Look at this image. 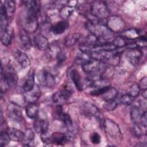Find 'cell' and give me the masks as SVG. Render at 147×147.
<instances>
[{
    "mask_svg": "<svg viewBox=\"0 0 147 147\" xmlns=\"http://www.w3.org/2000/svg\"><path fill=\"white\" fill-rule=\"evenodd\" d=\"M117 106V102L114 99L106 100L105 103L103 104V108L107 111H113L114 110Z\"/></svg>",
    "mask_w": 147,
    "mask_h": 147,
    "instance_id": "cell-38",
    "label": "cell"
},
{
    "mask_svg": "<svg viewBox=\"0 0 147 147\" xmlns=\"http://www.w3.org/2000/svg\"><path fill=\"white\" fill-rule=\"evenodd\" d=\"M38 26L37 16L27 13L24 20V30L28 33H34L37 30Z\"/></svg>",
    "mask_w": 147,
    "mask_h": 147,
    "instance_id": "cell-10",
    "label": "cell"
},
{
    "mask_svg": "<svg viewBox=\"0 0 147 147\" xmlns=\"http://www.w3.org/2000/svg\"><path fill=\"white\" fill-rule=\"evenodd\" d=\"M87 30L91 34L94 35L103 42H109L114 36V33L108 28L107 25L102 22V20L89 19L86 23Z\"/></svg>",
    "mask_w": 147,
    "mask_h": 147,
    "instance_id": "cell-1",
    "label": "cell"
},
{
    "mask_svg": "<svg viewBox=\"0 0 147 147\" xmlns=\"http://www.w3.org/2000/svg\"><path fill=\"white\" fill-rule=\"evenodd\" d=\"M41 95L40 90L37 85H34V87L30 91L25 92L24 99L28 103H34Z\"/></svg>",
    "mask_w": 147,
    "mask_h": 147,
    "instance_id": "cell-14",
    "label": "cell"
},
{
    "mask_svg": "<svg viewBox=\"0 0 147 147\" xmlns=\"http://www.w3.org/2000/svg\"><path fill=\"white\" fill-rule=\"evenodd\" d=\"M92 16L98 20H103L110 17V11L106 2L102 1H94L90 5Z\"/></svg>",
    "mask_w": 147,
    "mask_h": 147,
    "instance_id": "cell-3",
    "label": "cell"
},
{
    "mask_svg": "<svg viewBox=\"0 0 147 147\" xmlns=\"http://www.w3.org/2000/svg\"><path fill=\"white\" fill-rule=\"evenodd\" d=\"M74 11V8L68 6H64L61 7L59 14L60 17L63 19H66L69 17Z\"/></svg>",
    "mask_w": 147,
    "mask_h": 147,
    "instance_id": "cell-34",
    "label": "cell"
},
{
    "mask_svg": "<svg viewBox=\"0 0 147 147\" xmlns=\"http://www.w3.org/2000/svg\"><path fill=\"white\" fill-rule=\"evenodd\" d=\"M13 29L10 26L7 28L2 33H1V40L3 45L8 46L10 44L13 37Z\"/></svg>",
    "mask_w": 147,
    "mask_h": 147,
    "instance_id": "cell-20",
    "label": "cell"
},
{
    "mask_svg": "<svg viewBox=\"0 0 147 147\" xmlns=\"http://www.w3.org/2000/svg\"><path fill=\"white\" fill-rule=\"evenodd\" d=\"M71 94L72 91L69 88L64 87L63 89L56 92L53 94V102L57 105H61L63 103L68 100Z\"/></svg>",
    "mask_w": 147,
    "mask_h": 147,
    "instance_id": "cell-11",
    "label": "cell"
},
{
    "mask_svg": "<svg viewBox=\"0 0 147 147\" xmlns=\"http://www.w3.org/2000/svg\"><path fill=\"white\" fill-rule=\"evenodd\" d=\"M10 138L7 131H2L0 134V145L2 146H5L8 145L10 141Z\"/></svg>",
    "mask_w": 147,
    "mask_h": 147,
    "instance_id": "cell-36",
    "label": "cell"
},
{
    "mask_svg": "<svg viewBox=\"0 0 147 147\" xmlns=\"http://www.w3.org/2000/svg\"><path fill=\"white\" fill-rule=\"evenodd\" d=\"M90 140L94 144H99L100 142L101 138L98 133L94 132L90 135Z\"/></svg>",
    "mask_w": 147,
    "mask_h": 147,
    "instance_id": "cell-42",
    "label": "cell"
},
{
    "mask_svg": "<svg viewBox=\"0 0 147 147\" xmlns=\"http://www.w3.org/2000/svg\"><path fill=\"white\" fill-rule=\"evenodd\" d=\"M34 42L36 47L40 51H45L49 48L48 38L42 34H38L34 37Z\"/></svg>",
    "mask_w": 147,
    "mask_h": 147,
    "instance_id": "cell-18",
    "label": "cell"
},
{
    "mask_svg": "<svg viewBox=\"0 0 147 147\" xmlns=\"http://www.w3.org/2000/svg\"><path fill=\"white\" fill-rule=\"evenodd\" d=\"M141 91V88L138 85V84H132L129 88L128 94L131 96L133 98L137 97Z\"/></svg>",
    "mask_w": 147,
    "mask_h": 147,
    "instance_id": "cell-37",
    "label": "cell"
},
{
    "mask_svg": "<svg viewBox=\"0 0 147 147\" xmlns=\"http://www.w3.org/2000/svg\"><path fill=\"white\" fill-rule=\"evenodd\" d=\"M127 41V40H126L125 38L121 36L114 38V40H113L112 43L117 48H121L128 45L129 43Z\"/></svg>",
    "mask_w": 147,
    "mask_h": 147,
    "instance_id": "cell-33",
    "label": "cell"
},
{
    "mask_svg": "<svg viewBox=\"0 0 147 147\" xmlns=\"http://www.w3.org/2000/svg\"><path fill=\"white\" fill-rule=\"evenodd\" d=\"M70 75L75 86L80 91L84 90L87 86H91V82L87 78L83 80L79 72L75 69L71 71Z\"/></svg>",
    "mask_w": 147,
    "mask_h": 147,
    "instance_id": "cell-8",
    "label": "cell"
},
{
    "mask_svg": "<svg viewBox=\"0 0 147 147\" xmlns=\"http://www.w3.org/2000/svg\"><path fill=\"white\" fill-rule=\"evenodd\" d=\"M49 123L47 120L44 119H38V118L35 119L33 124V127L35 131L39 134H42L48 131Z\"/></svg>",
    "mask_w": 147,
    "mask_h": 147,
    "instance_id": "cell-19",
    "label": "cell"
},
{
    "mask_svg": "<svg viewBox=\"0 0 147 147\" xmlns=\"http://www.w3.org/2000/svg\"><path fill=\"white\" fill-rule=\"evenodd\" d=\"M133 98H133L129 94H125V95H122L120 98L119 101L122 104H123L124 105L129 106V105L132 104V103L133 102Z\"/></svg>",
    "mask_w": 147,
    "mask_h": 147,
    "instance_id": "cell-40",
    "label": "cell"
},
{
    "mask_svg": "<svg viewBox=\"0 0 147 147\" xmlns=\"http://www.w3.org/2000/svg\"><path fill=\"white\" fill-rule=\"evenodd\" d=\"M34 139V133L30 129H28L24 132V138L22 140V143L25 146H30L33 143Z\"/></svg>",
    "mask_w": 147,
    "mask_h": 147,
    "instance_id": "cell-27",
    "label": "cell"
},
{
    "mask_svg": "<svg viewBox=\"0 0 147 147\" xmlns=\"http://www.w3.org/2000/svg\"><path fill=\"white\" fill-rule=\"evenodd\" d=\"M20 42L22 47L25 49H30L32 47V41L30 38L25 34H22L20 37Z\"/></svg>",
    "mask_w": 147,
    "mask_h": 147,
    "instance_id": "cell-32",
    "label": "cell"
},
{
    "mask_svg": "<svg viewBox=\"0 0 147 147\" xmlns=\"http://www.w3.org/2000/svg\"><path fill=\"white\" fill-rule=\"evenodd\" d=\"M118 94V91L115 87H110L102 95L105 100L114 99Z\"/></svg>",
    "mask_w": 147,
    "mask_h": 147,
    "instance_id": "cell-31",
    "label": "cell"
},
{
    "mask_svg": "<svg viewBox=\"0 0 147 147\" xmlns=\"http://www.w3.org/2000/svg\"><path fill=\"white\" fill-rule=\"evenodd\" d=\"M142 56V52L139 48H128L125 52V56L127 61L133 65L138 64Z\"/></svg>",
    "mask_w": 147,
    "mask_h": 147,
    "instance_id": "cell-9",
    "label": "cell"
},
{
    "mask_svg": "<svg viewBox=\"0 0 147 147\" xmlns=\"http://www.w3.org/2000/svg\"><path fill=\"white\" fill-rule=\"evenodd\" d=\"M6 13L8 18H10L14 14L16 9V2L12 0L5 1L3 4Z\"/></svg>",
    "mask_w": 147,
    "mask_h": 147,
    "instance_id": "cell-28",
    "label": "cell"
},
{
    "mask_svg": "<svg viewBox=\"0 0 147 147\" xmlns=\"http://www.w3.org/2000/svg\"><path fill=\"white\" fill-rule=\"evenodd\" d=\"M141 90H144V89H146L147 87V80H146V77H144L143 78L140 82V84H138Z\"/></svg>",
    "mask_w": 147,
    "mask_h": 147,
    "instance_id": "cell-45",
    "label": "cell"
},
{
    "mask_svg": "<svg viewBox=\"0 0 147 147\" xmlns=\"http://www.w3.org/2000/svg\"><path fill=\"white\" fill-rule=\"evenodd\" d=\"M26 115L30 119H36L38 116V108L35 103H29L25 109Z\"/></svg>",
    "mask_w": 147,
    "mask_h": 147,
    "instance_id": "cell-25",
    "label": "cell"
},
{
    "mask_svg": "<svg viewBox=\"0 0 147 147\" xmlns=\"http://www.w3.org/2000/svg\"><path fill=\"white\" fill-rule=\"evenodd\" d=\"M82 111L88 117H94L103 125V116L99 109L94 105L90 102H85L82 106Z\"/></svg>",
    "mask_w": 147,
    "mask_h": 147,
    "instance_id": "cell-7",
    "label": "cell"
},
{
    "mask_svg": "<svg viewBox=\"0 0 147 147\" xmlns=\"http://www.w3.org/2000/svg\"><path fill=\"white\" fill-rule=\"evenodd\" d=\"M8 17L6 13L3 4H1L0 8V31L3 32L8 26Z\"/></svg>",
    "mask_w": 147,
    "mask_h": 147,
    "instance_id": "cell-26",
    "label": "cell"
},
{
    "mask_svg": "<svg viewBox=\"0 0 147 147\" xmlns=\"http://www.w3.org/2000/svg\"><path fill=\"white\" fill-rule=\"evenodd\" d=\"M69 24L66 20L57 22L50 26V31L55 34H60L64 33L68 28Z\"/></svg>",
    "mask_w": 147,
    "mask_h": 147,
    "instance_id": "cell-17",
    "label": "cell"
},
{
    "mask_svg": "<svg viewBox=\"0 0 147 147\" xmlns=\"http://www.w3.org/2000/svg\"><path fill=\"white\" fill-rule=\"evenodd\" d=\"M41 140L44 144H51V134H49L48 131L41 134Z\"/></svg>",
    "mask_w": 147,
    "mask_h": 147,
    "instance_id": "cell-43",
    "label": "cell"
},
{
    "mask_svg": "<svg viewBox=\"0 0 147 147\" xmlns=\"http://www.w3.org/2000/svg\"><path fill=\"white\" fill-rule=\"evenodd\" d=\"M34 86V74L32 69H30L23 83L22 89L25 92L31 90Z\"/></svg>",
    "mask_w": 147,
    "mask_h": 147,
    "instance_id": "cell-21",
    "label": "cell"
},
{
    "mask_svg": "<svg viewBox=\"0 0 147 147\" xmlns=\"http://www.w3.org/2000/svg\"><path fill=\"white\" fill-rule=\"evenodd\" d=\"M14 57L22 68H25L30 64V61L28 56L24 52L17 50L14 52Z\"/></svg>",
    "mask_w": 147,
    "mask_h": 147,
    "instance_id": "cell-16",
    "label": "cell"
},
{
    "mask_svg": "<svg viewBox=\"0 0 147 147\" xmlns=\"http://www.w3.org/2000/svg\"><path fill=\"white\" fill-rule=\"evenodd\" d=\"M140 124L141 126H142L146 128L147 122H146V111L143 113L141 117V119L140 121Z\"/></svg>",
    "mask_w": 147,
    "mask_h": 147,
    "instance_id": "cell-44",
    "label": "cell"
},
{
    "mask_svg": "<svg viewBox=\"0 0 147 147\" xmlns=\"http://www.w3.org/2000/svg\"><path fill=\"white\" fill-rule=\"evenodd\" d=\"M83 71L87 75V79L91 82L102 78L103 74L107 68L106 63L91 59L82 65Z\"/></svg>",
    "mask_w": 147,
    "mask_h": 147,
    "instance_id": "cell-2",
    "label": "cell"
},
{
    "mask_svg": "<svg viewBox=\"0 0 147 147\" xmlns=\"http://www.w3.org/2000/svg\"><path fill=\"white\" fill-rule=\"evenodd\" d=\"M18 80V76L14 68L11 65L6 66L3 69L1 67V81L6 83L10 87L14 86Z\"/></svg>",
    "mask_w": 147,
    "mask_h": 147,
    "instance_id": "cell-5",
    "label": "cell"
},
{
    "mask_svg": "<svg viewBox=\"0 0 147 147\" xmlns=\"http://www.w3.org/2000/svg\"><path fill=\"white\" fill-rule=\"evenodd\" d=\"M68 138L64 133L54 132L51 134V144L57 145H64L67 141Z\"/></svg>",
    "mask_w": 147,
    "mask_h": 147,
    "instance_id": "cell-22",
    "label": "cell"
},
{
    "mask_svg": "<svg viewBox=\"0 0 147 147\" xmlns=\"http://www.w3.org/2000/svg\"><path fill=\"white\" fill-rule=\"evenodd\" d=\"M23 3L26 9L27 13L37 16L40 9V2L39 1H24Z\"/></svg>",
    "mask_w": 147,
    "mask_h": 147,
    "instance_id": "cell-15",
    "label": "cell"
},
{
    "mask_svg": "<svg viewBox=\"0 0 147 147\" xmlns=\"http://www.w3.org/2000/svg\"><path fill=\"white\" fill-rule=\"evenodd\" d=\"M147 90L146 89H144V90H142V97L145 99H146V98H147Z\"/></svg>",
    "mask_w": 147,
    "mask_h": 147,
    "instance_id": "cell-46",
    "label": "cell"
},
{
    "mask_svg": "<svg viewBox=\"0 0 147 147\" xmlns=\"http://www.w3.org/2000/svg\"><path fill=\"white\" fill-rule=\"evenodd\" d=\"M102 127L107 136L111 140L119 142L122 138V134L118 125L111 119H106L103 121Z\"/></svg>",
    "mask_w": 147,
    "mask_h": 147,
    "instance_id": "cell-4",
    "label": "cell"
},
{
    "mask_svg": "<svg viewBox=\"0 0 147 147\" xmlns=\"http://www.w3.org/2000/svg\"><path fill=\"white\" fill-rule=\"evenodd\" d=\"M142 127H144L142 126H141L140 123H134V125H133V126L132 128L133 134L137 137H140V136H142L144 134V130L142 129ZM144 128H145V127H144Z\"/></svg>",
    "mask_w": 147,
    "mask_h": 147,
    "instance_id": "cell-41",
    "label": "cell"
},
{
    "mask_svg": "<svg viewBox=\"0 0 147 147\" xmlns=\"http://www.w3.org/2000/svg\"><path fill=\"white\" fill-rule=\"evenodd\" d=\"M80 34L75 33L67 36L64 40L65 45L67 46H72L74 45L80 38Z\"/></svg>",
    "mask_w": 147,
    "mask_h": 147,
    "instance_id": "cell-30",
    "label": "cell"
},
{
    "mask_svg": "<svg viewBox=\"0 0 147 147\" xmlns=\"http://www.w3.org/2000/svg\"><path fill=\"white\" fill-rule=\"evenodd\" d=\"M7 113L9 117L11 119L16 121H22V113L21 107L14 103H10L7 108Z\"/></svg>",
    "mask_w": 147,
    "mask_h": 147,
    "instance_id": "cell-12",
    "label": "cell"
},
{
    "mask_svg": "<svg viewBox=\"0 0 147 147\" xmlns=\"http://www.w3.org/2000/svg\"><path fill=\"white\" fill-rule=\"evenodd\" d=\"M7 132L11 141L16 142L22 141L24 138V133L16 128L9 127L7 130Z\"/></svg>",
    "mask_w": 147,
    "mask_h": 147,
    "instance_id": "cell-24",
    "label": "cell"
},
{
    "mask_svg": "<svg viewBox=\"0 0 147 147\" xmlns=\"http://www.w3.org/2000/svg\"><path fill=\"white\" fill-rule=\"evenodd\" d=\"M139 33L136 29H130L122 32L121 36L123 37L126 40H133L138 38L139 37Z\"/></svg>",
    "mask_w": 147,
    "mask_h": 147,
    "instance_id": "cell-29",
    "label": "cell"
},
{
    "mask_svg": "<svg viewBox=\"0 0 147 147\" xmlns=\"http://www.w3.org/2000/svg\"><path fill=\"white\" fill-rule=\"evenodd\" d=\"M38 80L42 85L51 88L56 83V74L52 72L50 69H44L39 73Z\"/></svg>",
    "mask_w": 147,
    "mask_h": 147,
    "instance_id": "cell-6",
    "label": "cell"
},
{
    "mask_svg": "<svg viewBox=\"0 0 147 147\" xmlns=\"http://www.w3.org/2000/svg\"><path fill=\"white\" fill-rule=\"evenodd\" d=\"M91 59H92L91 57L88 54L81 52L80 53H79L78 55L77 58H76V61L78 62V63H79L82 65L85 63L90 61Z\"/></svg>",
    "mask_w": 147,
    "mask_h": 147,
    "instance_id": "cell-35",
    "label": "cell"
},
{
    "mask_svg": "<svg viewBox=\"0 0 147 147\" xmlns=\"http://www.w3.org/2000/svg\"><path fill=\"white\" fill-rule=\"evenodd\" d=\"M111 86H103L100 87L96 88L94 89V90L91 91L90 92V94L93 96H99V95H102Z\"/></svg>",
    "mask_w": 147,
    "mask_h": 147,
    "instance_id": "cell-39",
    "label": "cell"
},
{
    "mask_svg": "<svg viewBox=\"0 0 147 147\" xmlns=\"http://www.w3.org/2000/svg\"><path fill=\"white\" fill-rule=\"evenodd\" d=\"M145 111L139 106H134L130 111V117L133 123H140V121L143 113Z\"/></svg>",
    "mask_w": 147,
    "mask_h": 147,
    "instance_id": "cell-23",
    "label": "cell"
},
{
    "mask_svg": "<svg viewBox=\"0 0 147 147\" xmlns=\"http://www.w3.org/2000/svg\"><path fill=\"white\" fill-rule=\"evenodd\" d=\"M107 21V26L114 33L118 32L122 30L125 26L123 20L117 16L109 17Z\"/></svg>",
    "mask_w": 147,
    "mask_h": 147,
    "instance_id": "cell-13",
    "label": "cell"
}]
</instances>
